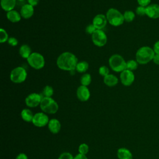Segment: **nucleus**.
Listing matches in <instances>:
<instances>
[{
  "mask_svg": "<svg viewBox=\"0 0 159 159\" xmlns=\"http://www.w3.org/2000/svg\"><path fill=\"white\" fill-rule=\"evenodd\" d=\"M78 62V58L76 55L70 52L61 53L57 59L58 68L64 71H71L75 70Z\"/></svg>",
  "mask_w": 159,
  "mask_h": 159,
  "instance_id": "obj_1",
  "label": "nucleus"
},
{
  "mask_svg": "<svg viewBox=\"0 0 159 159\" xmlns=\"http://www.w3.org/2000/svg\"><path fill=\"white\" fill-rule=\"evenodd\" d=\"M152 48L149 46L140 47L135 53V60L140 65H145L151 61L155 55Z\"/></svg>",
  "mask_w": 159,
  "mask_h": 159,
  "instance_id": "obj_2",
  "label": "nucleus"
},
{
  "mask_svg": "<svg viewBox=\"0 0 159 159\" xmlns=\"http://www.w3.org/2000/svg\"><path fill=\"white\" fill-rule=\"evenodd\" d=\"M109 65L111 69L116 73H120L126 69V61L119 54H114L109 58Z\"/></svg>",
  "mask_w": 159,
  "mask_h": 159,
  "instance_id": "obj_3",
  "label": "nucleus"
},
{
  "mask_svg": "<svg viewBox=\"0 0 159 159\" xmlns=\"http://www.w3.org/2000/svg\"><path fill=\"white\" fill-rule=\"evenodd\" d=\"M106 16L108 23L114 27L120 26L124 22L123 14H122L119 10L113 7L107 10Z\"/></svg>",
  "mask_w": 159,
  "mask_h": 159,
  "instance_id": "obj_4",
  "label": "nucleus"
},
{
  "mask_svg": "<svg viewBox=\"0 0 159 159\" xmlns=\"http://www.w3.org/2000/svg\"><path fill=\"white\" fill-rule=\"evenodd\" d=\"M40 107L42 112L47 114H53L58 111V104L52 98L43 97Z\"/></svg>",
  "mask_w": 159,
  "mask_h": 159,
  "instance_id": "obj_5",
  "label": "nucleus"
},
{
  "mask_svg": "<svg viewBox=\"0 0 159 159\" xmlns=\"http://www.w3.org/2000/svg\"><path fill=\"white\" fill-rule=\"evenodd\" d=\"M27 73L22 66H17L12 70L10 73L11 81L16 84H20L24 82L27 78Z\"/></svg>",
  "mask_w": 159,
  "mask_h": 159,
  "instance_id": "obj_6",
  "label": "nucleus"
},
{
  "mask_svg": "<svg viewBox=\"0 0 159 159\" xmlns=\"http://www.w3.org/2000/svg\"><path fill=\"white\" fill-rule=\"evenodd\" d=\"M28 64L35 70H40L45 66V58L43 56L38 52H32L27 59Z\"/></svg>",
  "mask_w": 159,
  "mask_h": 159,
  "instance_id": "obj_7",
  "label": "nucleus"
},
{
  "mask_svg": "<svg viewBox=\"0 0 159 159\" xmlns=\"http://www.w3.org/2000/svg\"><path fill=\"white\" fill-rule=\"evenodd\" d=\"M91 40L96 46L101 47L106 44L107 38L106 33L102 30L97 29L91 35Z\"/></svg>",
  "mask_w": 159,
  "mask_h": 159,
  "instance_id": "obj_8",
  "label": "nucleus"
},
{
  "mask_svg": "<svg viewBox=\"0 0 159 159\" xmlns=\"http://www.w3.org/2000/svg\"><path fill=\"white\" fill-rule=\"evenodd\" d=\"M49 120L50 119L46 113L43 112H39L34 114L32 122L37 127H43L48 125Z\"/></svg>",
  "mask_w": 159,
  "mask_h": 159,
  "instance_id": "obj_9",
  "label": "nucleus"
},
{
  "mask_svg": "<svg viewBox=\"0 0 159 159\" xmlns=\"http://www.w3.org/2000/svg\"><path fill=\"white\" fill-rule=\"evenodd\" d=\"M43 96L37 93L29 94L25 99V102L27 106L29 107H35L40 106Z\"/></svg>",
  "mask_w": 159,
  "mask_h": 159,
  "instance_id": "obj_10",
  "label": "nucleus"
},
{
  "mask_svg": "<svg viewBox=\"0 0 159 159\" xmlns=\"http://www.w3.org/2000/svg\"><path fill=\"white\" fill-rule=\"evenodd\" d=\"M134 80L135 75L132 71L125 69L120 73V81L124 86H130L134 82Z\"/></svg>",
  "mask_w": 159,
  "mask_h": 159,
  "instance_id": "obj_11",
  "label": "nucleus"
},
{
  "mask_svg": "<svg viewBox=\"0 0 159 159\" xmlns=\"http://www.w3.org/2000/svg\"><path fill=\"white\" fill-rule=\"evenodd\" d=\"M107 22L106 15L99 14L94 17L92 24L96 29L102 30L106 27Z\"/></svg>",
  "mask_w": 159,
  "mask_h": 159,
  "instance_id": "obj_12",
  "label": "nucleus"
},
{
  "mask_svg": "<svg viewBox=\"0 0 159 159\" xmlns=\"http://www.w3.org/2000/svg\"><path fill=\"white\" fill-rule=\"evenodd\" d=\"M91 96L90 91L88 86L81 85L76 89V96L78 99L82 102L87 101Z\"/></svg>",
  "mask_w": 159,
  "mask_h": 159,
  "instance_id": "obj_13",
  "label": "nucleus"
},
{
  "mask_svg": "<svg viewBox=\"0 0 159 159\" xmlns=\"http://www.w3.org/2000/svg\"><path fill=\"white\" fill-rule=\"evenodd\" d=\"M146 15L150 19H157L159 18V4H150L146 7Z\"/></svg>",
  "mask_w": 159,
  "mask_h": 159,
  "instance_id": "obj_14",
  "label": "nucleus"
},
{
  "mask_svg": "<svg viewBox=\"0 0 159 159\" xmlns=\"http://www.w3.org/2000/svg\"><path fill=\"white\" fill-rule=\"evenodd\" d=\"M20 14L22 18L25 19H30L34 14V7L29 4H25L20 8Z\"/></svg>",
  "mask_w": 159,
  "mask_h": 159,
  "instance_id": "obj_15",
  "label": "nucleus"
},
{
  "mask_svg": "<svg viewBox=\"0 0 159 159\" xmlns=\"http://www.w3.org/2000/svg\"><path fill=\"white\" fill-rule=\"evenodd\" d=\"M47 126L49 131L53 134H58L61 129V123L57 119L55 118L50 119Z\"/></svg>",
  "mask_w": 159,
  "mask_h": 159,
  "instance_id": "obj_16",
  "label": "nucleus"
},
{
  "mask_svg": "<svg viewBox=\"0 0 159 159\" xmlns=\"http://www.w3.org/2000/svg\"><path fill=\"white\" fill-rule=\"evenodd\" d=\"M117 156L119 159H133L132 152L124 147L119 148L117 150Z\"/></svg>",
  "mask_w": 159,
  "mask_h": 159,
  "instance_id": "obj_17",
  "label": "nucleus"
},
{
  "mask_svg": "<svg viewBox=\"0 0 159 159\" xmlns=\"http://www.w3.org/2000/svg\"><path fill=\"white\" fill-rule=\"evenodd\" d=\"M103 82L106 86L109 87H113L118 83L119 79L116 75L113 74H109L104 77Z\"/></svg>",
  "mask_w": 159,
  "mask_h": 159,
  "instance_id": "obj_18",
  "label": "nucleus"
},
{
  "mask_svg": "<svg viewBox=\"0 0 159 159\" xmlns=\"http://www.w3.org/2000/svg\"><path fill=\"white\" fill-rule=\"evenodd\" d=\"M6 17L10 22L12 23H16L19 22L22 18L20 12L14 9L7 12Z\"/></svg>",
  "mask_w": 159,
  "mask_h": 159,
  "instance_id": "obj_19",
  "label": "nucleus"
},
{
  "mask_svg": "<svg viewBox=\"0 0 159 159\" xmlns=\"http://www.w3.org/2000/svg\"><path fill=\"white\" fill-rule=\"evenodd\" d=\"M17 0H1V8L6 12L14 9L16 5Z\"/></svg>",
  "mask_w": 159,
  "mask_h": 159,
  "instance_id": "obj_20",
  "label": "nucleus"
},
{
  "mask_svg": "<svg viewBox=\"0 0 159 159\" xmlns=\"http://www.w3.org/2000/svg\"><path fill=\"white\" fill-rule=\"evenodd\" d=\"M32 49L27 44L22 45L19 49V53L20 56L24 59H27L32 54Z\"/></svg>",
  "mask_w": 159,
  "mask_h": 159,
  "instance_id": "obj_21",
  "label": "nucleus"
},
{
  "mask_svg": "<svg viewBox=\"0 0 159 159\" xmlns=\"http://www.w3.org/2000/svg\"><path fill=\"white\" fill-rule=\"evenodd\" d=\"M20 116L24 121L26 122H30L32 121L34 114L30 109L25 108L22 110L20 112Z\"/></svg>",
  "mask_w": 159,
  "mask_h": 159,
  "instance_id": "obj_22",
  "label": "nucleus"
},
{
  "mask_svg": "<svg viewBox=\"0 0 159 159\" xmlns=\"http://www.w3.org/2000/svg\"><path fill=\"white\" fill-rule=\"evenodd\" d=\"M89 68V64L86 61H78L75 70L80 73H85V72L88 70Z\"/></svg>",
  "mask_w": 159,
  "mask_h": 159,
  "instance_id": "obj_23",
  "label": "nucleus"
},
{
  "mask_svg": "<svg viewBox=\"0 0 159 159\" xmlns=\"http://www.w3.org/2000/svg\"><path fill=\"white\" fill-rule=\"evenodd\" d=\"M91 76L89 73H84L80 78L81 85L88 86L91 83Z\"/></svg>",
  "mask_w": 159,
  "mask_h": 159,
  "instance_id": "obj_24",
  "label": "nucleus"
},
{
  "mask_svg": "<svg viewBox=\"0 0 159 159\" xmlns=\"http://www.w3.org/2000/svg\"><path fill=\"white\" fill-rule=\"evenodd\" d=\"M123 16H124V21L127 22H131L134 20L135 17V14L132 11L128 10V11H125L124 12Z\"/></svg>",
  "mask_w": 159,
  "mask_h": 159,
  "instance_id": "obj_25",
  "label": "nucleus"
},
{
  "mask_svg": "<svg viewBox=\"0 0 159 159\" xmlns=\"http://www.w3.org/2000/svg\"><path fill=\"white\" fill-rule=\"evenodd\" d=\"M138 65L139 63L136 60H129L126 61V69L132 71L138 68Z\"/></svg>",
  "mask_w": 159,
  "mask_h": 159,
  "instance_id": "obj_26",
  "label": "nucleus"
},
{
  "mask_svg": "<svg viewBox=\"0 0 159 159\" xmlns=\"http://www.w3.org/2000/svg\"><path fill=\"white\" fill-rule=\"evenodd\" d=\"M54 93L53 88L50 86V85H47L45 86L42 91V95L43 97H48V98H52Z\"/></svg>",
  "mask_w": 159,
  "mask_h": 159,
  "instance_id": "obj_27",
  "label": "nucleus"
},
{
  "mask_svg": "<svg viewBox=\"0 0 159 159\" xmlns=\"http://www.w3.org/2000/svg\"><path fill=\"white\" fill-rule=\"evenodd\" d=\"M9 38V37L6 30L3 28H1L0 29V42L1 43H3L6 42H7Z\"/></svg>",
  "mask_w": 159,
  "mask_h": 159,
  "instance_id": "obj_28",
  "label": "nucleus"
},
{
  "mask_svg": "<svg viewBox=\"0 0 159 159\" xmlns=\"http://www.w3.org/2000/svg\"><path fill=\"white\" fill-rule=\"evenodd\" d=\"M89 150V146L85 143H81L78 147V152H79V153H81V154L86 155L88 153Z\"/></svg>",
  "mask_w": 159,
  "mask_h": 159,
  "instance_id": "obj_29",
  "label": "nucleus"
},
{
  "mask_svg": "<svg viewBox=\"0 0 159 159\" xmlns=\"http://www.w3.org/2000/svg\"><path fill=\"white\" fill-rule=\"evenodd\" d=\"M98 71H99V74L103 77H105L106 76L110 74L109 73V68L107 66H104V65L100 66L98 70Z\"/></svg>",
  "mask_w": 159,
  "mask_h": 159,
  "instance_id": "obj_30",
  "label": "nucleus"
},
{
  "mask_svg": "<svg viewBox=\"0 0 159 159\" xmlns=\"http://www.w3.org/2000/svg\"><path fill=\"white\" fill-rule=\"evenodd\" d=\"M135 13L140 16H143L146 15V7L139 6L135 9Z\"/></svg>",
  "mask_w": 159,
  "mask_h": 159,
  "instance_id": "obj_31",
  "label": "nucleus"
},
{
  "mask_svg": "<svg viewBox=\"0 0 159 159\" xmlns=\"http://www.w3.org/2000/svg\"><path fill=\"white\" fill-rule=\"evenodd\" d=\"M58 159H74V157L71 153L65 152L60 155Z\"/></svg>",
  "mask_w": 159,
  "mask_h": 159,
  "instance_id": "obj_32",
  "label": "nucleus"
},
{
  "mask_svg": "<svg viewBox=\"0 0 159 159\" xmlns=\"http://www.w3.org/2000/svg\"><path fill=\"white\" fill-rule=\"evenodd\" d=\"M97 29L95 28V27L93 25V24H89L86 26V29H85V31L86 32L87 34H89V35H92Z\"/></svg>",
  "mask_w": 159,
  "mask_h": 159,
  "instance_id": "obj_33",
  "label": "nucleus"
},
{
  "mask_svg": "<svg viewBox=\"0 0 159 159\" xmlns=\"http://www.w3.org/2000/svg\"><path fill=\"white\" fill-rule=\"evenodd\" d=\"M7 43L9 45H11L12 47H15V46L17 45L18 40L16 37H11L9 38L8 40H7Z\"/></svg>",
  "mask_w": 159,
  "mask_h": 159,
  "instance_id": "obj_34",
  "label": "nucleus"
},
{
  "mask_svg": "<svg viewBox=\"0 0 159 159\" xmlns=\"http://www.w3.org/2000/svg\"><path fill=\"white\" fill-rule=\"evenodd\" d=\"M139 6H142L143 7H147L150 4L152 0H137Z\"/></svg>",
  "mask_w": 159,
  "mask_h": 159,
  "instance_id": "obj_35",
  "label": "nucleus"
},
{
  "mask_svg": "<svg viewBox=\"0 0 159 159\" xmlns=\"http://www.w3.org/2000/svg\"><path fill=\"white\" fill-rule=\"evenodd\" d=\"M152 48H153L155 53L159 54V40H157V42H155Z\"/></svg>",
  "mask_w": 159,
  "mask_h": 159,
  "instance_id": "obj_36",
  "label": "nucleus"
},
{
  "mask_svg": "<svg viewBox=\"0 0 159 159\" xmlns=\"http://www.w3.org/2000/svg\"><path fill=\"white\" fill-rule=\"evenodd\" d=\"M16 159H28V157L25 153H20L17 155Z\"/></svg>",
  "mask_w": 159,
  "mask_h": 159,
  "instance_id": "obj_37",
  "label": "nucleus"
},
{
  "mask_svg": "<svg viewBox=\"0 0 159 159\" xmlns=\"http://www.w3.org/2000/svg\"><path fill=\"white\" fill-rule=\"evenodd\" d=\"M152 61H153V63L155 64L159 65V54L155 53L154 57H153V58Z\"/></svg>",
  "mask_w": 159,
  "mask_h": 159,
  "instance_id": "obj_38",
  "label": "nucleus"
},
{
  "mask_svg": "<svg viewBox=\"0 0 159 159\" xmlns=\"http://www.w3.org/2000/svg\"><path fill=\"white\" fill-rule=\"evenodd\" d=\"M74 159H88V158L86 156V155L78 153L74 157Z\"/></svg>",
  "mask_w": 159,
  "mask_h": 159,
  "instance_id": "obj_39",
  "label": "nucleus"
},
{
  "mask_svg": "<svg viewBox=\"0 0 159 159\" xmlns=\"http://www.w3.org/2000/svg\"><path fill=\"white\" fill-rule=\"evenodd\" d=\"M27 2H28V4L34 7L39 4V0H27Z\"/></svg>",
  "mask_w": 159,
  "mask_h": 159,
  "instance_id": "obj_40",
  "label": "nucleus"
},
{
  "mask_svg": "<svg viewBox=\"0 0 159 159\" xmlns=\"http://www.w3.org/2000/svg\"><path fill=\"white\" fill-rule=\"evenodd\" d=\"M17 1H24V0H17Z\"/></svg>",
  "mask_w": 159,
  "mask_h": 159,
  "instance_id": "obj_41",
  "label": "nucleus"
}]
</instances>
